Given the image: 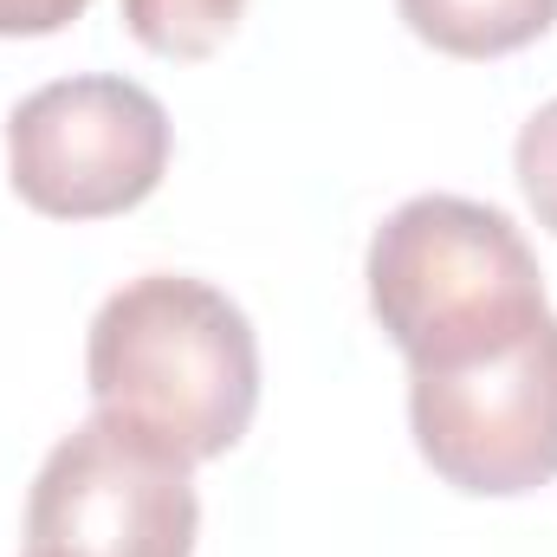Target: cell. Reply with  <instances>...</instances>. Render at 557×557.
I'll use <instances>...</instances> for the list:
<instances>
[{
  "instance_id": "obj_1",
  "label": "cell",
  "mask_w": 557,
  "mask_h": 557,
  "mask_svg": "<svg viewBox=\"0 0 557 557\" xmlns=\"http://www.w3.org/2000/svg\"><path fill=\"white\" fill-rule=\"evenodd\" d=\"M85 389L98 416L131 421L201 467L234 454L253 428L260 337L221 285L143 273L117 285L91 318Z\"/></svg>"
},
{
  "instance_id": "obj_2",
  "label": "cell",
  "mask_w": 557,
  "mask_h": 557,
  "mask_svg": "<svg viewBox=\"0 0 557 557\" xmlns=\"http://www.w3.org/2000/svg\"><path fill=\"white\" fill-rule=\"evenodd\" d=\"M370 311L409 370H454L525 337L552 305L532 240L506 208L467 195L403 201L363 253Z\"/></svg>"
},
{
  "instance_id": "obj_3",
  "label": "cell",
  "mask_w": 557,
  "mask_h": 557,
  "mask_svg": "<svg viewBox=\"0 0 557 557\" xmlns=\"http://www.w3.org/2000/svg\"><path fill=\"white\" fill-rule=\"evenodd\" d=\"M169 111L117 72L52 78L7 117V175L33 214L111 221L143 208L169 175Z\"/></svg>"
},
{
  "instance_id": "obj_4",
  "label": "cell",
  "mask_w": 557,
  "mask_h": 557,
  "mask_svg": "<svg viewBox=\"0 0 557 557\" xmlns=\"http://www.w3.org/2000/svg\"><path fill=\"white\" fill-rule=\"evenodd\" d=\"M409 428L428 473L467 499H519L557 480V311L506 350L409 370Z\"/></svg>"
},
{
  "instance_id": "obj_5",
  "label": "cell",
  "mask_w": 557,
  "mask_h": 557,
  "mask_svg": "<svg viewBox=\"0 0 557 557\" xmlns=\"http://www.w3.org/2000/svg\"><path fill=\"white\" fill-rule=\"evenodd\" d=\"M195 460L117 416L78 421L33 473L26 552L52 557H195Z\"/></svg>"
},
{
  "instance_id": "obj_6",
  "label": "cell",
  "mask_w": 557,
  "mask_h": 557,
  "mask_svg": "<svg viewBox=\"0 0 557 557\" xmlns=\"http://www.w3.org/2000/svg\"><path fill=\"white\" fill-rule=\"evenodd\" d=\"M396 13L447 59H506L557 26V0H396Z\"/></svg>"
},
{
  "instance_id": "obj_7",
  "label": "cell",
  "mask_w": 557,
  "mask_h": 557,
  "mask_svg": "<svg viewBox=\"0 0 557 557\" xmlns=\"http://www.w3.org/2000/svg\"><path fill=\"white\" fill-rule=\"evenodd\" d=\"M117 7L143 52L175 59V65L214 59L247 13V0H117Z\"/></svg>"
},
{
  "instance_id": "obj_8",
  "label": "cell",
  "mask_w": 557,
  "mask_h": 557,
  "mask_svg": "<svg viewBox=\"0 0 557 557\" xmlns=\"http://www.w3.org/2000/svg\"><path fill=\"white\" fill-rule=\"evenodd\" d=\"M512 175L539 214V227L557 234V98L539 104L525 124H519V143H512Z\"/></svg>"
},
{
  "instance_id": "obj_9",
  "label": "cell",
  "mask_w": 557,
  "mask_h": 557,
  "mask_svg": "<svg viewBox=\"0 0 557 557\" xmlns=\"http://www.w3.org/2000/svg\"><path fill=\"white\" fill-rule=\"evenodd\" d=\"M91 0H0V39H46L65 33Z\"/></svg>"
},
{
  "instance_id": "obj_10",
  "label": "cell",
  "mask_w": 557,
  "mask_h": 557,
  "mask_svg": "<svg viewBox=\"0 0 557 557\" xmlns=\"http://www.w3.org/2000/svg\"><path fill=\"white\" fill-rule=\"evenodd\" d=\"M26 557H52V552H26Z\"/></svg>"
}]
</instances>
